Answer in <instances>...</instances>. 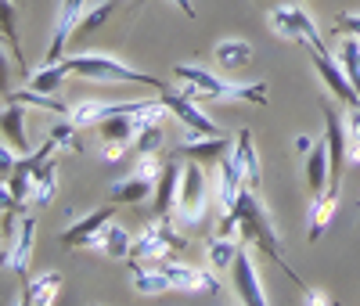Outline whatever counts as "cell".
<instances>
[{"label":"cell","instance_id":"obj_14","mask_svg":"<svg viewBox=\"0 0 360 306\" xmlns=\"http://www.w3.org/2000/svg\"><path fill=\"white\" fill-rule=\"evenodd\" d=\"M86 249L101 253L105 260H130V253H134V238H130V231H127V227H119V224H105L94 238L86 241Z\"/></svg>","mask_w":360,"mask_h":306},{"label":"cell","instance_id":"obj_20","mask_svg":"<svg viewBox=\"0 0 360 306\" xmlns=\"http://www.w3.org/2000/svg\"><path fill=\"white\" fill-rule=\"evenodd\" d=\"M0 130H4V144H11L18 155H25L29 148V137H25V105L22 101H11L4 98V115H0Z\"/></svg>","mask_w":360,"mask_h":306},{"label":"cell","instance_id":"obj_29","mask_svg":"<svg viewBox=\"0 0 360 306\" xmlns=\"http://www.w3.org/2000/svg\"><path fill=\"white\" fill-rule=\"evenodd\" d=\"M213 54H217L220 69H245L252 61V44H245V40H220Z\"/></svg>","mask_w":360,"mask_h":306},{"label":"cell","instance_id":"obj_36","mask_svg":"<svg viewBox=\"0 0 360 306\" xmlns=\"http://www.w3.org/2000/svg\"><path fill=\"white\" fill-rule=\"evenodd\" d=\"M130 151V144H119V141H101V159L105 162H119Z\"/></svg>","mask_w":360,"mask_h":306},{"label":"cell","instance_id":"obj_33","mask_svg":"<svg viewBox=\"0 0 360 306\" xmlns=\"http://www.w3.org/2000/svg\"><path fill=\"white\" fill-rule=\"evenodd\" d=\"M0 15H4V40L15 47V65L29 76L25 69V58H22V47H18V37H15V0H0Z\"/></svg>","mask_w":360,"mask_h":306},{"label":"cell","instance_id":"obj_6","mask_svg":"<svg viewBox=\"0 0 360 306\" xmlns=\"http://www.w3.org/2000/svg\"><path fill=\"white\" fill-rule=\"evenodd\" d=\"M270 29L281 37V40H292L299 47H307V51H328L324 37H321V29L317 22L303 11V4H285V8H274L270 11Z\"/></svg>","mask_w":360,"mask_h":306},{"label":"cell","instance_id":"obj_31","mask_svg":"<svg viewBox=\"0 0 360 306\" xmlns=\"http://www.w3.org/2000/svg\"><path fill=\"white\" fill-rule=\"evenodd\" d=\"M115 4H119V0H101V4L90 8V11L76 22V29H72V44H76V40H86L90 33H94V29H101V25L108 22V15L115 11Z\"/></svg>","mask_w":360,"mask_h":306},{"label":"cell","instance_id":"obj_35","mask_svg":"<svg viewBox=\"0 0 360 306\" xmlns=\"http://www.w3.org/2000/svg\"><path fill=\"white\" fill-rule=\"evenodd\" d=\"M335 29H339L342 37H356V40H360V11L339 15V18H335Z\"/></svg>","mask_w":360,"mask_h":306},{"label":"cell","instance_id":"obj_25","mask_svg":"<svg viewBox=\"0 0 360 306\" xmlns=\"http://www.w3.org/2000/svg\"><path fill=\"white\" fill-rule=\"evenodd\" d=\"M152 195H155V180H148V177H141V173H130L127 180L112 184V191H108V198L119 202V205L144 202V198H152Z\"/></svg>","mask_w":360,"mask_h":306},{"label":"cell","instance_id":"obj_19","mask_svg":"<svg viewBox=\"0 0 360 306\" xmlns=\"http://www.w3.org/2000/svg\"><path fill=\"white\" fill-rule=\"evenodd\" d=\"M307 188H310V198L324 195L328 191V180H332V159H328V141L317 137V144L310 148L307 155Z\"/></svg>","mask_w":360,"mask_h":306},{"label":"cell","instance_id":"obj_10","mask_svg":"<svg viewBox=\"0 0 360 306\" xmlns=\"http://www.w3.org/2000/svg\"><path fill=\"white\" fill-rule=\"evenodd\" d=\"M231 281H234L238 302H245V306H266V295H263V285H259V274H256V263H252L249 253H238V256H234Z\"/></svg>","mask_w":360,"mask_h":306},{"label":"cell","instance_id":"obj_24","mask_svg":"<svg viewBox=\"0 0 360 306\" xmlns=\"http://www.w3.org/2000/svg\"><path fill=\"white\" fill-rule=\"evenodd\" d=\"M69 76H72L69 58H62V61H44L37 72H29V76H25V87L44 90V94H54V90H62V83H65Z\"/></svg>","mask_w":360,"mask_h":306},{"label":"cell","instance_id":"obj_32","mask_svg":"<svg viewBox=\"0 0 360 306\" xmlns=\"http://www.w3.org/2000/svg\"><path fill=\"white\" fill-rule=\"evenodd\" d=\"M346 162L360 166V105H349L346 112Z\"/></svg>","mask_w":360,"mask_h":306},{"label":"cell","instance_id":"obj_16","mask_svg":"<svg viewBox=\"0 0 360 306\" xmlns=\"http://www.w3.org/2000/svg\"><path fill=\"white\" fill-rule=\"evenodd\" d=\"M115 205H119V202H112V205H105V209H94V212H86L83 220H76V224L62 234V245H65V249H79V245L86 249V241L94 238V234H98L105 224H112V217H115Z\"/></svg>","mask_w":360,"mask_h":306},{"label":"cell","instance_id":"obj_38","mask_svg":"<svg viewBox=\"0 0 360 306\" xmlns=\"http://www.w3.org/2000/svg\"><path fill=\"white\" fill-rule=\"evenodd\" d=\"M303 302H307V306H321V302H332V295H324V292H307Z\"/></svg>","mask_w":360,"mask_h":306},{"label":"cell","instance_id":"obj_15","mask_svg":"<svg viewBox=\"0 0 360 306\" xmlns=\"http://www.w3.org/2000/svg\"><path fill=\"white\" fill-rule=\"evenodd\" d=\"M231 155H234L238 170H242L245 184L259 191V184H263V162H259V151H256V144H252V130H249V127L234 134V151H231Z\"/></svg>","mask_w":360,"mask_h":306},{"label":"cell","instance_id":"obj_37","mask_svg":"<svg viewBox=\"0 0 360 306\" xmlns=\"http://www.w3.org/2000/svg\"><path fill=\"white\" fill-rule=\"evenodd\" d=\"M314 144H317V137H310V134H299L295 137V151H299V155H310Z\"/></svg>","mask_w":360,"mask_h":306},{"label":"cell","instance_id":"obj_4","mask_svg":"<svg viewBox=\"0 0 360 306\" xmlns=\"http://www.w3.org/2000/svg\"><path fill=\"white\" fill-rule=\"evenodd\" d=\"M209 212V177L205 166L188 159L184 177H180V195H176V224L180 227H198Z\"/></svg>","mask_w":360,"mask_h":306},{"label":"cell","instance_id":"obj_9","mask_svg":"<svg viewBox=\"0 0 360 306\" xmlns=\"http://www.w3.org/2000/svg\"><path fill=\"white\" fill-rule=\"evenodd\" d=\"M159 267L166 270V278H169L173 292H209V295L220 292V281L213 278V267L202 270V267L180 263V260H166V263H159Z\"/></svg>","mask_w":360,"mask_h":306},{"label":"cell","instance_id":"obj_34","mask_svg":"<svg viewBox=\"0 0 360 306\" xmlns=\"http://www.w3.org/2000/svg\"><path fill=\"white\" fill-rule=\"evenodd\" d=\"M134 148L137 151H159L162 148V122H148V127H141L137 137H134Z\"/></svg>","mask_w":360,"mask_h":306},{"label":"cell","instance_id":"obj_30","mask_svg":"<svg viewBox=\"0 0 360 306\" xmlns=\"http://www.w3.org/2000/svg\"><path fill=\"white\" fill-rule=\"evenodd\" d=\"M4 98L22 101L25 108H40V112H54V115H69L65 101H58V98L44 94V90H33V87H22V90H15V94H4Z\"/></svg>","mask_w":360,"mask_h":306},{"label":"cell","instance_id":"obj_3","mask_svg":"<svg viewBox=\"0 0 360 306\" xmlns=\"http://www.w3.org/2000/svg\"><path fill=\"white\" fill-rule=\"evenodd\" d=\"M65 58L72 65V76L90 79V83H144V87H155V90L166 87L159 76L137 72V69L123 65V61L112 58V54H65Z\"/></svg>","mask_w":360,"mask_h":306},{"label":"cell","instance_id":"obj_11","mask_svg":"<svg viewBox=\"0 0 360 306\" xmlns=\"http://www.w3.org/2000/svg\"><path fill=\"white\" fill-rule=\"evenodd\" d=\"M83 8H86V0H62V8H58V22H54V37H51V47H47L44 61H62L65 58V51L72 44V29L83 18Z\"/></svg>","mask_w":360,"mask_h":306},{"label":"cell","instance_id":"obj_7","mask_svg":"<svg viewBox=\"0 0 360 306\" xmlns=\"http://www.w3.org/2000/svg\"><path fill=\"white\" fill-rule=\"evenodd\" d=\"M324 141H328V159H332V180L328 191L342 188V166H346V115L332 105H324Z\"/></svg>","mask_w":360,"mask_h":306},{"label":"cell","instance_id":"obj_21","mask_svg":"<svg viewBox=\"0 0 360 306\" xmlns=\"http://www.w3.org/2000/svg\"><path fill=\"white\" fill-rule=\"evenodd\" d=\"M65 285V278L58 270H44L37 278L25 281V292H22V302L25 306H51L58 299V288Z\"/></svg>","mask_w":360,"mask_h":306},{"label":"cell","instance_id":"obj_28","mask_svg":"<svg viewBox=\"0 0 360 306\" xmlns=\"http://www.w3.org/2000/svg\"><path fill=\"white\" fill-rule=\"evenodd\" d=\"M238 253H242V245H238L231 234H220V238H213V241L205 245V260H209V267H213L217 274L220 270H231Z\"/></svg>","mask_w":360,"mask_h":306},{"label":"cell","instance_id":"obj_27","mask_svg":"<svg viewBox=\"0 0 360 306\" xmlns=\"http://www.w3.org/2000/svg\"><path fill=\"white\" fill-rule=\"evenodd\" d=\"M58 191V162L54 159H44L40 166H33V195H29V202L37 205H47Z\"/></svg>","mask_w":360,"mask_h":306},{"label":"cell","instance_id":"obj_5","mask_svg":"<svg viewBox=\"0 0 360 306\" xmlns=\"http://www.w3.org/2000/svg\"><path fill=\"white\" fill-rule=\"evenodd\" d=\"M184 249H188V238L169 224V217H159V224H148V227L141 231V238H134L130 260L166 263V260H176Z\"/></svg>","mask_w":360,"mask_h":306},{"label":"cell","instance_id":"obj_18","mask_svg":"<svg viewBox=\"0 0 360 306\" xmlns=\"http://www.w3.org/2000/svg\"><path fill=\"white\" fill-rule=\"evenodd\" d=\"M242 188H245V177H242V170H238L234 155H227V159L217 166V205H220V217L234 209Z\"/></svg>","mask_w":360,"mask_h":306},{"label":"cell","instance_id":"obj_1","mask_svg":"<svg viewBox=\"0 0 360 306\" xmlns=\"http://www.w3.org/2000/svg\"><path fill=\"white\" fill-rule=\"evenodd\" d=\"M234 231H238V238H242L245 245H256V249H263L295 285H303V278H299V274L288 267V260H285V253H281V241H278L274 224H270L266 209H263V202H259V191L249 188V184L242 188V195H238L234 209L220 217V234H234Z\"/></svg>","mask_w":360,"mask_h":306},{"label":"cell","instance_id":"obj_2","mask_svg":"<svg viewBox=\"0 0 360 306\" xmlns=\"http://www.w3.org/2000/svg\"><path fill=\"white\" fill-rule=\"evenodd\" d=\"M173 76L184 83L188 98L195 101H249V105H266V83H227V79H217L209 69L202 65H173Z\"/></svg>","mask_w":360,"mask_h":306},{"label":"cell","instance_id":"obj_12","mask_svg":"<svg viewBox=\"0 0 360 306\" xmlns=\"http://www.w3.org/2000/svg\"><path fill=\"white\" fill-rule=\"evenodd\" d=\"M310 58H314L317 76L324 79V87L332 90V94H335L339 101H346V105H360V94L353 90V83H349V76H346V69H342V61L335 65L328 51H310Z\"/></svg>","mask_w":360,"mask_h":306},{"label":"cell","instance_id":"obj_26","mask_svg":"<svg viewBox=\"0 0 360 306\" xmlns=\"http://www.w3.org/2000/svg\"><path fill=\"white\" fill-rule=\"evenodd\" d=\"M335 205H339V195H335V191H324V195L314 198V209H310V241H321L324 231L332 227Z\"/></svg>","mask_w":360,"mask_h":306},{"label":"cell","instance_id":"obj_23","mask_svg":"<svg viewBox=\"0 0 360 306\" xmlns=\"http://www.w3.org/2000/svg\"><path fill=\"white\" fill-rule=\"evenodd\" d=\"M180 177H184V170H180L176 162H166L162 177L155 180V212H159V217H173V212H176Z\"/></svg>","mask_w":360,"mask_h":306},{"label":"cell","instance_id":"obj_39","mask_svg":"<svg viewBox=\"0 0 360 306\" xmlns=\"http://www.w3.org/2000/svg\"><path fill=\"white\" fill-rule=\"evenodd\" d=\"M173 4H176V11H184L188 18H195V4H191V0H173Z\"/></svg>","mask_w":360,"mask_h":306},{"label":"cell","instance_id":"obj_8","mask_svg":"<svg viewBox=\"0 0 360 306\" xmlns=\"http://www.w3.org/2000/svg\"><path fill=\"white\" fill-rule=\"evenodd\" d=\"M234 151V141H227L224 134H191L184 144L176 148V155H184V159H195L202 162L205 170H217L227 155Z\"/></svg>","mask_w":360,"mask_h":306},{"label":"cell","instance_id":"obj_13","mask_svg":"<svg viewBox=\"0 0 360 306\" xmlns=\"http://www.w3.org/2000/svg\"><path fill=\"white\" fill-rule=\"evenodd\" d=\"M33 245H37V217H25L18 220V234H15V241L4 249V267L8 270H15V274H25V267H29V256H33Z\"/></svg>","mask_w":360,"mask_h":306},{"label":"cell","instance_id":"obj_22","mask_svg":"<svg viewBox=\"0 0 360 306\" xmlns=\"http://www.w3.org/2000/svg\"><path fill=\"white\" fill-rule=\"evenodd\" d=\"M130 278H134V292L137 295H162V292H173L166 270L155 263V267H144V260H130Z\"/></svg>","mask_w":360,"mask_h":306},{"label":"cell","instance_id":"obj_17","mask_svg":"<svg viewBox=\"0 0 360 306\" xmlns=\"http://www.w3.org/2000/svg\"><path fill=\"white\" fill-rule=\"evenodd\" d=\"M134 105L137 101H79V105L69 108V122H72L76 130H86V127H98V122H105L108 115L127 112Z\"/></svg>","mask_w":360,"mask_h":306}]
</instances>
